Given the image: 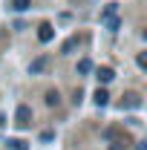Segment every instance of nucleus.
<instances>
[{"label":"nucleus","instance_id":"f257e3e1","mask_svg":"<svg viewBox=\"0 0 147 150\" xmlns=\"http://www.w3.org/2000/svg\"><path fill=\"white\" fill-rule=\"evenodd\" d=\"M15 124L18 127H29L32 124V110H29V104H20L18 112H15Z\"/></svg>","mask_w":147,"mask_h":150},{"label":"nucleus","instance_id":"f03ea898","mask_svg":"<svg viewBox=\"0 0 147 150\" xmlns=\"http://www.w3.org/2000/svg\"><path fill=\"white\" fill-rule=\"evenodd\" d=\"M37 38H40V43H49V40L55 38V29H52L49 23H40V26H37Z\"/></svg>","mask_w":147,"mask_h":150},{"label":"nucleus","instance_id":"7ed1b4c3","mask_svg":"<svg viewBox=\"0 0 147 150\" xmlns=\"http://www.w3.org/2000/svg\"><path fill=\"white\" fill-rule=\"evenodd\" d=\"M112 75H115V72H112L110 67H98V69H95V78H98L101 84H110V81H112Z\"/></svg>","mask_w":147,"mask_h":150},{"label":"nucleus","instance_id":"20e7f679","mask_svg":"<svg viewBox=\"0 0 147 150\" xmlns=\"http://www.w3.org/2000/svg\"><path fill=\"white\" fill-rule=\"evenodd\" d=\"M92 98H95V104H98V107H107V104H110V93H107L104 87H101V90H95Z\"/></svg>","mask_w":147,"mask_h":150},{"label":"nucleus","instance_id":"39448f33","mask_svg":"<svg viewBox=\"0 0 147 150\" xmlns=\"http://www.w3.org/2000/svg\"><path fill=\"white\" fill-rule=\"evenodd\" d=\"M78 43H81V38H69V40H64V46H61V52H64V55H69V52H72V49L78 46Z\"/></svg>","mask_w":147,"mask_h":150},{"label":"nucleus","instance_id":"423d86ee","mask_svg":"<svg viewBox=\"0 0 147 150\" xmlns=\"http://www.w3.org/2000/svg\"><path fill=\"white\" fill-rule=\"evenodd\" d=\"M92 69H95V67H92V61H90V58H81V61H78V72H81V75L92 72Z\"/></svg>","mask_w":147,"mask_h":150},{"label":"nucleus","instance_id":"0eeeda50","mask_svg":"<svg viewBox=\"0 0 147 150\" xmlns=\"http://www.w3.org/2000/svg\"><path fill=\"white\" fill-rule=\"evenodd\" d=\"M12 9L15 12H26V9H32V0H12Z\"/></svg>","mask_w":147,"mask_h":150},{"label":"nucleus","instance_id":"6e6552de","mask_svg":"<svg viewBox=\"0 0 147 150\" xmlns=\"http://www.w3.org/2000/svg\"><path fill=\"white\" fill-rule=\"evenodd\" d=\"M40 69H46V58H37V61H32V67H29V72L37 75Z\"/></svg>","mask_w":147,"mask_h":150},{"label":"nucleus","instance_id":"1a4fd4ad","mask_svg":"<svg viewBox=\"0 0 147 150\" xmlns=\"http://www.w3.org/2000/svg\"><path fill=\"white\" fill-rule=\"evenodd\" d=\"M46 104H49V107H58V104H61V95H58L55 90H49V93H46Z\"/></svg>","mask_w":147,"mask_h":150},{"label":"nucleus","instance_id":"9d476101","mask_svg":"<svg viewBox=\"0 0 147 150\" xmlns=\"http://www.w3.org/2000/svg\"><path fill=\"white\" fill-rule=\"evenodd\" d=\"M104 23H107V29H110V32H115V29L121 26V20H118V15H112V18H107Z\"/></svg>","mask_w":147,"mask_h":150},{"label":"nucleus","instance_id":"9b49d317","mask_svg":"<svg viewBox=\"0 0 147 150\" xmlns=\"http://www.w3.org/2000/svg\"><path fill=\"white\" fill-rule=\"evenodd\" d=\"M6 144H9L12 150H26V142H23V139H9Z\"/></svg>","mask_w":147,"mask_h":150},{"label":"nucleus","instance_id":"f8f14e48","mask_svg":"<svg viewBox=\"0 0 147 150\" xmlns=\"http://www.w3.org/2000/svg\"><path fill=\"white\" fill-rule=\"evenodd\" d=\"M133 104L139 107V98H136L133 93H127V95H124V101H121V107H133Z\"/></svg>","mask_w":147,"mask_h":150},{"label":"nucleus","instance_id":"ddd939ff","mask_svg":"<svg viewBox=\"0 0 147 150\" xmlns=\"http://www.w3.org/2000/svg\"><path fill=\"white\" fill-rule=\"evenodd\" d=\"M115 9H118V6H115V3H110V6H107V9H104V12H101V20H107V18H112V15H115Z\"/></svg>","mask_w":147,"mask_h":150},{"label":"nucleus","instance_id":"4468645a","mask_svg":"<svg viewBox=\"0 0 147 150\" xmlns=\"http://www.w3.org/2000/svg\"><path fill=\"white\" fill-rule=\"evenodd\" d=\"M136 64H139L141 69H147V52H139V55H136Z\"/></svg>","mask_w":147,"mask_h":150},{"label":"nucleus","instance_id":"2eb2a0df","mask_svg":"<svg viewBox=\"0 0 147 150\" xmlns=\"http://www.w3.org/2000/svg\"><path fill=\"white\" fill-rule=\"evenodd\" d=\"M40 139H43V142H52V139H55V133H52V130H43V133H40Z\"/></svg>","mask_w":147,"mask_h":150},{"label":"nucleus","instance_id":"dca6fc26","mask_svg":"<svg viewBox=\"0 0 147 150\" xmlns=\"http://www.w3.org/2000/svg\"><path fill=\"white\" fill-rule=\"evenodd\" d=\"M3 124H6V118H3V112H0V127H3Z\"/></svg>","mask_w":147,"mask_h":150},{"label":"nucleus","instance_id":"f3484780","mask_svg":"<svg viewBox=\"0 0 147 150\" xmlns=\"http://www.w3.org/2000/svg\"><path fill=\"white\" fill-rule=\"evenodd\" d=\"M110 150H124V147H121V144H118V147H110Z\"/></svg>","mask_w":147,"mask_h":150},{"label":"nucleus","instance_id":"a211bd4d","mask_svg":"<svg viewBox=\"0 0 147 150\" xmlns=\"http://www.w3.org/2000/svg\"><path fill=\"white\" fill-rule=\"evenodd\" d=\"M72 3H75V0H72Z\"/></svg>","mask_w":147,"mask_h":150}]
</instances>
